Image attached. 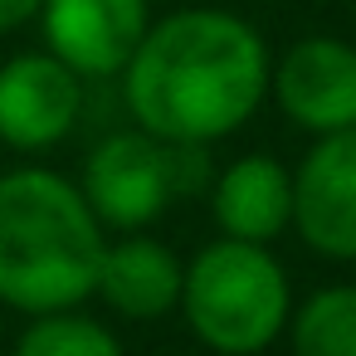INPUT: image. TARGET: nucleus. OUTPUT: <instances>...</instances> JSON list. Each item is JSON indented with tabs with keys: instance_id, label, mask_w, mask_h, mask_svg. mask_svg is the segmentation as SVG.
Masks as SVG:
<instances>
[{
	"instance_id": "20e7f679",
	"label": "nucleus",
	"mask_w": 356,
	"mask_h": 356,
	"mask_svg": "<svg viewBox=\"0 0 356 356\" xmlns=\"http://www.w3.org/2000/svg\"><path fill=\"white\" fill-rule=\"evenodd\" d=\"M171 147L152 132H113L93 147L83 171V200L98 220L118 229H142L171 200Z\"/></svg>"
},
{
	"instance_id": "9b49d317",
	"label": "nucleus",
	"mask_w": 356,
	"mask_h": 356,
	"mask_svg": "<svg viewBox=\"0 0 356 356\" xmlns=\"http://www.w3.org/2000/svg\"><path fill=\"white\" fill-rule=\"evenodd\" d=\"M293 356H356V288H322L302 302Z\"/></svg>"
},
{
	"instance_id": "6e6552de",
	"label": "nucleus",
	"mask_w": 356,
	"mask_h": 356,
	"mask_svg": "<svg viewBox=\"0 0 356 356\" xmlns=\"http://www.w3.org/2000/svg\"><path fill=\"white\" fill-rule=\"evenodd\" d=\"M79 74L54 54H15L0 64V142L20 152L54 147L79 122Z\"/></svg>"
},
{
	"instance_id": "f8f14e48",
	"label": "nucleus",
	"mask_w": 356,
	"mask_h": 356,
	"mask_svg": "<svg viewBox=\"0 0 356 356\" xmlns=\"http://www.w3.org/2000/svg\"><path fill=\"white\" fill-rule=\"evenodd\" d=\"M15 356H122V346L103 322L74 317L69 307H59V312H40L25 327Z\"/></svg>"
},
{
	"instance_id": "423d86ee",
	"label": "nucleus",
	"mask_w": 356,
	"mask_h": 356,
	"mask_svg": "<svg viewBox=\"0 0 356 356\" xmlns=\"http://www.w3.org/2000/svg\"><path fill=\"white\" fill-rule=\"evenodd\" d=\"M44 44L79 79L122 74L147 35V0H40Z\"/></svg>"
},
{
	"instance_id": "39448f33",
	"label": "nucleus",
	"mask_w": 356,
	"mask_h": 356,
	"mask_svg": "<svg viewBox=\"0 0 356 356\" xmlns=\"http://www.w3.org/2000/svg\"><path fill=\"white\" fill-rule=\"evenodd\" d=\"M293 225L327 259H356V127L322 132L293 171Z\"/></svg>"
},
{
	"instance_id": "f257e3e1",
	"label": "nucleus",
	"mask_w": 356,
	"mask_h": 356,
	"mask_svg": "<svg viewBox=\"0 0 356 356\" xmlns=\"http://www.w3.org/2000/svg\"><path fill=\"white\" fill-rule=\"evenodd\" d=\"M122 74L142 132L171 147H205L254 118L268 93V49L229 10H176L147 25Z\"/></svg>"
},
{
	"instance_id": "0eeeda50",
	"label": "nucleus",
	"mask_w": 356,
	"mask_h": 356,
	"mask_svg": "<svg viewBox=\"0 0 356 356\" xmlns=\"http://www.w3.org/2000/svg\"><path fill=\"white\" fill-rule=\"evenodd\" d=\"M278 108L307 132L356 127V49L332 35L298 40L278 69H268Z\"/></svg>"
},
{
	"instance_id": "7ed1b4c3",
	"label": "nucleus",
	"mask_w": 356,
	"mask_h": 356,
	"mask_svg": "<svg viewBox=\"0 0 356 356\" xmlns=\"http://www.w3.org/2000/svg\"><path fill=\"white\" fill-rule=\"evenodd\" d=\"M176 302L205 346L225 356H254L288 322V273L264 244L225 234L220 244H205L191 268H181Z\"/></svg>"
},
{
	"instance_id": "f03ea898",
	"label": "nucleus",
	"mask_w": 356,
	"mask_h": 356,
	"mask_svg": "<svg viewBox=\"0 0 356 356\" xmlns=\"http://www.w3.org/2000/svg\"><path fill=\"white\" fill-rule=\"evenodd\" d=\"M103 229L83 191L49 171L0 176V302L59 312L93 293Z\"/></svg>"
},
{
	"instance_id": "1a4fd4ad",
	"label": "nucleus",
	"mask_w": 356,
	"mask_h": 356,
	"mask_svg": "<svg viewBox=\"0 0 356 356\" xmlns=\"http://www.w3.org/2000/svg\"><path fill=\"white\" fill-rule=\"evenodd\" d=\"M93 293H103V302L122 317H161L176 307L181 298V264L166 244L156 239H122V244H103L98 259V278Z\"/></svg>"
},
{
	"instance_id": "ddd939ff",
	"label": "nucleus",
	"mask_w": 356,
	"mask_h": 356,
	"mask_svg": "<svg viewBox=\"0 0 356 356\" xmlns=\"http://www.w3.org/2000/svg\"><path fill=\"white\" fill-rule=\"evenodd\" d=\"M35 10H40V0H0V35L15 30V25H25Z\"/></svg>"
},
{
	"instance_id": "9d476101",
	"label": "nucleus",
	"mask_w": 356,
	"mask_h": 356,
	"mask_svg": "<svg viewBox=\"0 0 356 356\" xmlns=\"http://www.w3.org/2000/svg\"><path fill=\"white\" fill-rule=\"evenodd\" d=\"M215 220L229 239L268 244L293 220V176L273 156H239L215 181Z\"/></svg>"
}]
</instances>
